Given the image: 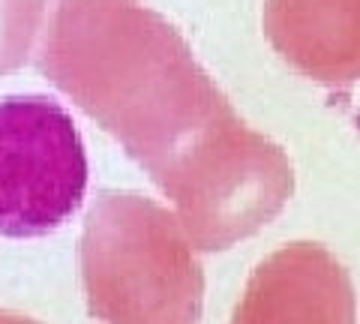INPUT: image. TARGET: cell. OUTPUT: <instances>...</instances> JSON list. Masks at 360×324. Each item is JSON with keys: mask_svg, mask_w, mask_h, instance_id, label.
Segmentation results:
<instances>
[{"mask_svg": "<svg viewBox=\"0 0 360 324\" xmlns=\"http://www.w3.org/2000/svg\"><path fill=\"white\" fill-rule=\"evenodd\" d=\"M0 324H39V321H33V318H27V316H18V312L0 309Z\"/></svg>", "mask_w": 360, "mask_h": 324, "instance_id": "7", "label": "cell"}, {"mask_svg": "<svg viewBox=\"0 0 360 324\" xmlns=\"http://www.w3.org/2000/svg\"><path fill=\"white\" fill-rule=\"evenodd\" d=\"M84 189L87 153L70 111L39 93L0 99V234L58 231Z\"/></svg>", "mask_w": 360, "mask_h": 324, "instance_id": "3", "label": "cell"}, {"mask_svg": "<svg viewBox=\"0 0 360 324\" xmlns=\"http://www.w3.org/2000/svg\"><path fill=\"white\" fill-rule=\"evenodd\" d=\"M231 324H357L354 285L321 243H288L252 271Z\"/></svg>", "mask_w": 360, "mask_h": 324, "instance_id": "4", "label": "cell"}, {"mask_svg": "<svg viewBox=\"0 0 360 324\" xmlns=\"http://www.w3.org/2000/svg\"><path fill=\"white\" fill-rule=\"evenodd\" d=\"M45 0H0V75L25 66L42 27Z\"/></svg>", "mask_w": 360, "mask_h": 324, "instance_id": "6", "label": "cell"}, {"mask_svg": "<svg viewBox=\"0 0 360 324\" xmlns=\"http://www.w3.org/2000/svg\"><path fill=\"white\" fill-rule=\"evenodd\" d=\"M37 66L172 198L193 247L229 250L295 193L288 153L250 129L189 42L141 0H45Z\"/></svg>", "mask_w": 360, "mask_h": 324, "instance_id": "1", "label": "cell"}, {"mask_svg": "<svg viewBox=\"0 0 360 324\" xmlns=\"http://www.w3.org/2000/svg\"><path fill=\"white\" fill-rule=\"evenodd\" d=\"M262 21L295 72L330 87L360 82V0H267Z\"/></svg>", "mask_w": 360, "mask_h": 324, "instance_id": "5", "label": "cell"}, {"mask_svg": "<svg viewBox=\"0 0 360 324\" xmlns=\"http://www.w3.org/2000/svg\"><path fill=\"white\" fill-rule=\"evenodd\" d=\"M82 279L103 324H198L205 276L174 210L103 193L82 231Z\"/></svg>", "mask_w": 360, "mask_h": 324, "instance_id": "2", "label": "cell"}]
</instances>
